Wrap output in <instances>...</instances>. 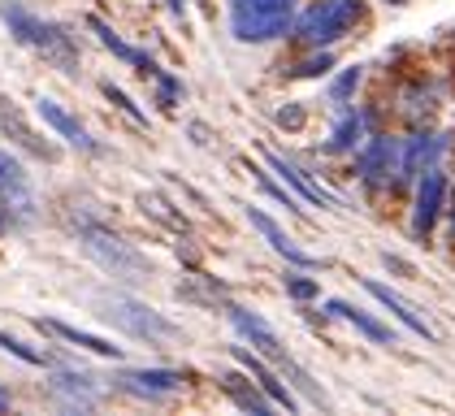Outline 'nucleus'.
Wrapping results in <instances>:
<instances>
[{"instance_id":"32","label":"nucleus","mask_w":455,"mask_h":416,"mask_svg":"<svg viewBox=\"0 0 455 416\" xmlns=\"http://www.w3.org/2000/svg\"><path fill=\"white\" fill-rule=\"evenodd\" d=\"M451 235H455V204H451Z\"/></svg>"},{"instance_id":"24","label":"nucleus","mask_w":455,"mask_h":416,"mask_svg":"<svg viewBox=\"0 0 455 416\" xmlns=\"http://www.w3.org/2000/svg\"><path fill=\"white\" fill-rule=\"evenodd\" d=\"M286 295H291V300H316V295H321V286H316L313 277H304V274H286Z\"/></svg>"},{"instance_id":"31","label":"nucleus","mask_w":455,"mask_h":416,"mask_svg":"<svg viewBox=\"0 0 455 416\" xmlns=\"http://www.w3.org/2000/svg\"><path fill=\"white\" fill-rule=\"evenodd\" d=\"M4 408H9V395H4V390H0V412H4Z\"/></svg>"},{"instance_id":"18","label":"nucleus","mask_w":455,"mask_h":416,"mask_svg":"<svg viewBox=\"0 0 455 416\" xmlns=\"http://www.w3.org/2000/svg\"><path fill=\"white\" fill-rule=\"evenodd\" d=\"M265 161H269V165H274V170H278L282 178H286V182H291V187L299 191V200H308V204H321V208H334V200H330V196H325V191H321L316 182H308V173L299 170L295 161H286V156H278V152H265Z\"/></svg>"},{"instance_id":"20","label":"nucleus","mask_w":455,"mask_h":416,"mask_svg":"<svg viewBox=\"0 0 455 416\" xmlns=\"http://www.w3.org/2000/svg\"><path fill=\"white\" fill-rule=\"evenodd\" d=\"M221 390H226L243 412H269V408H274V399H269L265 390L247 386V378H239V373H226V378H221Z\"/></svg>"},{"instance_id":"6","label":"nucleus","mask_w":455,"mask_h":416,"mask_svg":"<svg viewBox=\"0 0 455 416\" xmlns=\"http://www.w3.org/2000/svg\"><path fill=\"white\" fill-rule=\"evenodd\" d=\"M443 196H447V173L434 165L417 178V200H412V235L417 239H429V230L443 212Z\"/></svg>"},{"instance_id":"4","label":"nucleus","mask_w":455,"mask_h":416,"mask_svg":"<svg viewBox=\"0 0 455 416\" xmlns=\"http://www.w3.org/2000/svg\"><path fill=\"white\" fill-rule=\"evenodd\" d=\"M360 13H364L360 0H313L304 9V18L295 22V35L308 48H330V44H339L360 22Z\"/></svg>"},{"instance_id":"16","label":"nucleus","mask_w":455,"mask_h":416,"mask_svg":"<svg viewBox=\"0 0 455 416\" xmlns=\"http://www.w3.org/2000/svg\"><path fill=\"white\" fill-rule=\"evenodd\" d=\"M235 356H239V364H243L247 373H251V378L260 381V390H265V395H269V399H274L278 408H286V412H295V408H299V404H295V395H291V390H286V386H282V381L274 378L269 369H265V360H260V351L251 356L247 347H235Z\"/></svg>"},{"instance_id":"1","label":"nucleus","mask_w":455,"mask_h":416,"mask_svg":"<svg viewBox=\"0 0 455 416\" xmlns=\"http://www.w3.org/2000/svg\"><path fill=\"white\" fill-rule=\"evenodd\" d=\"M0 18H4V27H9V35H13L18 44L44 52L57 69L70 74V69L78 66V48H74V39L66 35V27L44 22L39 13H31V9L22 4V0H0Z\"/></svg>"},{"instance_id":"19","label":"nucleus","mask_w":455,"mask_h":416,"mask_svg":"<svg viewBox=\"0 0 455 416\" xmlns=\"http://www.w3.org/2000/svg\"><path fill=\"white\" fill-rule=\"evenodd\" d=\"M325 312L330 316H343V321H351L364 339H373V343H386V347H395V339H390V330H386L382 321H373L369 312H360V308H351V304H343V300H330L325 304Z\"/></svg>"},{"instance_id":"8","label":"nucleus","mask_w":455,"mask_h":416,"mask_svg":"<svg viewBox=\"0 0 455 416\" xmlns=\"http://www.w3.org/2000/svg\"><path fill=\"white\" fill-rule=\"evenodd\" d=\"M230 325H235L265 360H278V364L286 360V347H282V339L274 334V325H269L260 312H247V308H239V304H230Z\"/></svg>"},{"instance_id":"10","label":"nucleus","mask_w":455,"mask_h":416,"mask_svg":"<svg viewBox=\"0 0 455 416\" xmlns=\"http://www.w3.org/2000/svg\"><path fill=\"white\" fill-rule=\"evenodd\" d=\"M0 200L13 208V212H22V217H31L36 212V196H31V182H27V173L22 165L0 148Z\"/></svg>"},{"instance_id":"26","label":"nucleus","mask_w":455,"mask_h":416,"mask_svg":"<svg viewBox=\"0 0 455 416\" xmlns=\"http://www.w3.org/2000/svg\"><path fill=\"white\" fill-rule=\"evenodd\" d=\"M105 96H108V100H113V104H117V108H122V113H131V117H135V122H148V117H143V113H140V108H135V104L126 100V92H117V87H113V83H105Z\"/></svg>"},{"instance_id":"2","label":"nucleus","mask_w":455,"mask_h":416,"mask_svg":"<svg viewBox=\"0 0 455 416\" xmlns=\"http://www.w3.org/2000/svg\"><path fill=\"white\" fill-rule=\"evenodd\" d=\"M78 243H83V252H87L105 274L122 277V282H143V277L152 274L148 256H140L122 235H113V230L100 226V221H87V226L78 230Z\"/></svg>"},{"instance_id":"21","label":"nucleus","mask_w":455,"mask_h":416,"mask_svg":"<svg viewBox=\"0 0 455 416\" xmlns=\"http://www.w3.org/2000/svg\"><path fill=\"white\" fill-rule=\"evenodd\" d=\"M87 27H92V31L100 35V44H105L108 52H117V57H122V61H131V66H140L143 74H152V78H156V66H152V61H148V57H143V52H135V48H131V44H122V39H117V35H113V27H105V22H100V18H92V22H87Z\"/></svg>"},{"instance_id":"12","label":"nucleus","mask_w":455,"mask_h":416,"mask_svg":"<svg viewBox=\"0 0 455 416\" xmlns=\"http://www.w3.org/2000/svg\"><path fill=\"white\" fill-rule=\"evenodd\" d=\"M364 291H369V295H373V300H378V304H382L386 312H395V316H399V321H403V325H408V330L417 334V339H425V343L434 339V330L425 325V316H420V312L412 308L408 300H399V295H395L390 286H382V282H373V277H364Z\"/></svg>"},{"instance_id":"3","label":"nucleus","mask_w":455,"mask_h":416,"mask_svg":"<svg viewBox=\"0 0 455 416\" xmlns=\"http://www.w3.org/2000/svg\"><path fill=\"white\" fill-rule=\"evenodd\" d=\"M295 27V0H235L230 31L239 44H269Z\"/></svg>"},{"instance_id":"15","label":"nucleus","mask_w":455,"mask_h":416,"mask_svg":"<svg viewBox=\"0 0 455 416\" xmlns=\"http://www.w3.org/2000/svg\"><path fill=\"white\" fill-rule=\"evenodd\" d=\"M117 381L126 390H135V395H148V399L182 390V373H174V369H135V373H122Z\"/></svg>"},{"instance_id":"11","label":"nucleus","mask_w":455,"mask_h":416,"mask_svg":"<svg viewBox=\"0 0 455 416\" xmlns=\"http://www.w3.org/2000/svg\"><path fill=\"white\" fill-rule=\"evenodd\" d=\"M247 221H251V226H256V230L269 239V247H274L278 256H286L291 265H299V269H313V265H316L304 247H295V239H291V235H282V226L274 221V217H269V212H260V208H247Z\"/></svg>"},{"instance_id":"7","label":"nucleus","mask_w":455,"mask_h":416,"mask_svg":"<svg viewBox=\"0 0 455 416\" xmlns=\"http://www.w3.org/2000/svg\"><path fill=\"white\" fill-rule=\"evenodd\" d=\"M355 165H360V178H364L369 187H386L390 173H399V139L373 135L364 148H360Z\"/></svg>"},{"instance_id":"14","label":"nucleus","mask_w":455,"mask_h":416,"mask_svg":"<svg viewBox=\"0 0 455 416\" xmlns=\"http://www.w3.org/2000/svg\"><path fill=\"white\" fill-rule=\"evenodd\" d=\"M39 117H44V122H48L57 135L66 139V143H74L78 152H96V139L87 135V131H83V122H74V117L57 100H48V96H44V100H39Z\"/></svg>"},{"instance_id":"5","label":"nucleus","mask_w":455,"mask_h":416,"mask_svg":"<svg viewBox=\"0 0 455 416\" xmlns=\"http://www.w3.org/2000/svg\"><path fill=\"white\" fill-rule=\"evenodd\" d=\"M105 316L113 325H122L126 334H135V339H148V343H165V339H178V325L170 316H161V312H152L148 304L140 300H126V295H113L105 304Z\"/></svg>"},{"instance_id":"33","label":"nucleus","mask_w":455,"mask_h":416,"mask_svg":"<svg viewBox=\"0 0 455 416\" xmlns=\"http://www.w3.org/2000/svg\"><path fill=\"white\" fill-rule=\"evenodd\" d=\"M390 4H403V0H390Z\"/></svg>"},{"instance_id":"13","label":"nucleus","mask_w":455,"mask_h":416,"mask_svg":"<svg viewBox=\"0 0 455 416\" xmlns=\"http://www.w3.org/2000/svg\"><path fill=\"white\" fill-rule=\"evenodd\" d=\"M0 131L13 139V143H22L27 152H36V156H44V161H52V148H48V143L31 131V122L18 113V104L4 100V96H0Z\"/></svg>"},{"instance_id":"28","label":"nucleus","mask_w":455,"mask_h":416,"mask_svg":"<svg viewBox=\"0 0 455 416\" xmlns=\"http://www.w3.org/2000/svg\"><path fill=\"white\" fill-rule=\"evenodd\" d=\"M330 66H334V57H330V52H321V57H313V61H304L295 74H299V78H316V74H325Z\"/></svg>"},{"instance_id":"9","label":"nucleus","mask_w":455,"mask_h":416,"mask_svg":"<svg viewBox=\"0 0 455 416\" xmlns=\"http://www.w3.org/2000/svg\"><path fill=\"white\" fill-rule=\"evenodd\" d=\"M443 152V139L438 135H412L399 143V173H395V182L399 187H408V182H417L425 170H434V156Z\"/></svg>"},{"instance_id":"27","label":"nucleus","mask_w":455,"mask_h":416,"mask_svg":"<svg viewBox=\"0 0 455 416\" xmlns=\"http://www.w3.org/2000/svg\"><path fill=\"white\" fill-rule=\"evenodd\" d=\"M251 173H256V182H260V187H265V191H269V196H274L278 204H286V208H295V212H299V204H295V200H291V196H286L282 187H274V178H269V173H260V170H251Z\"/></svg>"},{"instance_id":"25","label":"nucleus","mask_w":455,"mask_h":416,"mask_svg":"<svg viewBox=\"0 0 455 416\" xmlns=\"http://www.w3.org/2000/svg\"><path fill=\"white\" fill-rule=\"evenodd\" d=\"M355 87H360V66L343 69V74L334 78V87H330V96H334V100H347V96H351V92H355Z\"/></svg>"},{"instance_id":"30","label":"nucleus","mask_w":455,"mask_h":416,"mask_svg":"<svg viewBox=\"0 0 455 416\" xmlns=\"http://www.w3.org/2000/svg\"><path fill=\"white\" fill-rule=\"evenodd\" d=\"M170 9H174V13H182V9H187V0H170Z\"/></svg>"},{"instance_id":"29","label":"nucleus","mask_w":455,"mask_h":416,"mask_svg":"<svg viewBox=\"0 0 455 416\" xmlns=\"http://www.w3.org/2000/svg\"><path fill=\"white\" fill-rule=\"evenodd\" d=\"M278 126H286V131H299V126H304V108H282Z\"/></svg>"},{"instance_id":"23","label":"nucleus","mask_w":455,"mask_h":416,"mask_svg":"<svg viewBox=\"0 0 455 416\" xmlns=\"http://www.w3.org/2000/svg\"><path fill=\"white\" fill-rule=\"evenodd\" d=\"M0 347H4L9 356L27 360V364H52V356H48V351H31V347L18 343V339H13V334H4V330H0Z\"/></svg>"},{"instance_id":"22","label":"nucleus","mask_w":455,"mask_h":416,"mask_svg":"<svg viewBox=\"0 0 455 416\" xmlns=\"http://www.w3.org/2000/svg\"><path fill=\"white\" fill-rule=\"evenodd\" d=\"M360 139H364V113H347V117L334 126V135H330V143H325V152H330V156H334V152H351Z\"/></svg>"},{"instance_id":"17","label":"nucleus","mask_w":455,"mask_h":416,"mask_svg":"<svg viewBox=\"0 0 455 416\" xmlns=\"http://www.w3.org/2000/svg\"><path fill=\"white\" fill-rule=\"evenodd\" d=\"M39 330H48V334H57V339H66V343L83 347V351H96V356H122V347H113L108 339H100V334H87V330H78V325H66V321H52V316H39L36 321Z\"/></svg>"}]
</instances>
